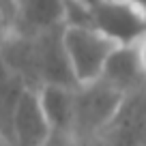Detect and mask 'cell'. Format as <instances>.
<instances>
[{"mask_svg": "<svg viewBox=\"0 0 146 146\" xmlns=\"http://www.w3.org/2000/svg\"><path fill=\"white\" fill-rule=\"evenodd\" d=\"M125 92L108 84L103 78L75 86V118H73V137L92 140L105 127L114 112L118 110Z\"/></svg>", "mask_w": 146, "mask_h": 146, "instance_id": "obj_1", "label": "cell"}, {"mask_svg": "<svg viewBox=\"0 0 146 146\" xmlns=\"http://www.w3.org/2000/svg\"><path fill=\"white\" fill-rule=\"evenodd\" d=\"M62 41L78 84H86L99 78L108 62V56L116 47V43L108 39L103 32H99L95 26L64 24Z\"/></svg>", "mask_w": 146, "mask_h": 146, "instance_id": "obj_2", "label": "cell"}, {"mask_svg": "<svg viewBox=\"0 0 146 146\" xmlns=\"http://www.w3.org/2000/svg\"><path fill=\"white\" fill-rule=\"evenodd\" d=\"M90 7V22L116 45H131L146 32V9L135 0H101Z\"/></svg>", "mask_w": 146, "mask_h": 146, "instance_id": "obj_3", "label": "cell"}, {"mask_svg": "<svg viewBox=\"0 0 146 146\" xmlns=\"http://www.w3.org/2000/svg\"><path fill=\"white\" fill-rule=\"evenodd\" d=\"M92 140L99 146H140L146 142V86L127 92L114 116Z\"/></svg>", "mask_w": 146, "mask_h": 146, "instance_id": "obj_4", "label": "cell"}, {"mask_svg": "<svg viewBox=\"0 0 146 146\" xmlns=\"http://www.w3.org/2000/svg\"><path fill=\"white\" fill-rule=\"evenodd\" d=\"M64 26L50 28L45 32L35 35V54H36V69L41 84H62V86H78V80L73 75L69 64V56L62 41Z\"/></svg>", "mask_w": 146, "mask_h": 146, "instance_id": "obj_5", "label": "cell"}, {"mask_svg": "<svg viewBox=\"0 0 146 146\" xmlns=\"http://www.w3.org/2000/svg\"><path fill=\"white\" fill-rule=\"evenodd\" d=\"M52 140V129L39 103L35 88H24L13 114L9 146H47Z\"/></svg>", "mask_w": 146, "mask_h": 146, "instance_id": "obj_6", "label": "cell"}, {"mask_svg": "<svg viewBox=\"0 0 146 146\" xmlns=\"http://www.w3.org/2000/svg\"><path fill=\"white\" fill-rule=\"evenodd\" d=\"M67 0H19L15 5L9 28L35 36L50 28L64 26Z\"/></svg>", "mask_w": 146, "mask_h": 146, "instance_id": "obj_7", "label": "cell"}, {"mask_svg": "<svg viewBox=\"0 0 146 146\" xmlns=\"http://www.w3.org/2000/svg\"><path fill=\"white\" fill-rule=\"evenodd\" d=\"M39 103L50 123L52 135L73 140V118H75V86L62 84H41Z\"/></svg>", "mask_w": 146, "mask_h": 146, "instance_id": "obj_8", "label": "cell"}, {"mask_svg": "<svg viewBox=\"0 0 146 146\" xmlns=\"http://www.w3.org/2000/svg\"><path fill=\"white\" fill-rule=\"evenodd\" d=\"M99 78H103L108 84H112L125 95L146 86V78L142 73L140 60H137L135 45L133 43L131 45H116L112 54L108 56V62Z\"/></svg>", "mask_w": 146, "mask_h": 146, "instance_id": "obj_9", "label": "cell"}, {"mask_svg": "<svg viewBox=\"0 0 146 146\" xmlns=\"http://www.w3.org/2000/svg\"><path fill=\"white\" fill-rule=\"evenodd\" d=\"M22 80L5 64L0 58V137L9 146L11 142V127H13V114L17 108L19 95L24 90Z\"/></svg>", "mask_w": 146, "mask_h": 146, "instance_id": "obj_10", "label": "cell"}, {"mask_svg": "<svg viewBox=\"0 0 146 146\" xmlns=\"http://www.w3.org/2000/svg\"><path fill=\"white\" fill-rule=\"evenodd\" d=\"M133 45H135V52H137V60H140L142 73H144V78H146V32L133 43Z\"/></svg>", "mask_w": 146, "mask_h": 146, "instance_id": "obj_11", "label": "cell"}, {"mask_svg": "<svg viewBox=\"0 0 146 146\" xmlns=\"http://www.w3.org/2000/svg\"><path fill=\"white\" fill-rule=\"evenodd\" d=\"M62 140H71V137H58V135H52V140L47 142V146H64Z\"/></svg>", "mask_w": 146, "mask_h": 146, "instance_id": "obj_12", "label": "cell"}, {"mask_svg": "<svg viewBox=\"0 0 146 146\" xmlns=\"http://www.w3.org/2000/svg\"><path fill=\"white\" fill-rule=\"evenodd\" d=\"M86 5H95V2H101V0H84Z\"/></svg>", "mask_w": 146, "mask_h": 146, "instance_id": "obj_13", "label": "cell"}, {"mask_svg": "<svg viewBox=\"0 0 146 146\" xmlns=\"http://www.w3.org/2000/svg\"><path fill=\"white\" fill-rule=\"evenodd\" d=\"M135 2H137V5H142V7L146 9V0H135Z\"/></svg>", "mask_w": 146, "mask_h": 146, "instance_id": "obj_14", "label": "cell"}, {"mask_svg": "<svg viewBox=\"0 0 146 146\" xmlns=\"http://www.w3.org/2000/svg\"><path fill=\"white\" fill-rule=\"evenodd\" d=\"M17 2H19V0H13V5H17Z\"/></svg>", "mask_w": 146, "mask_h": 146, "instance_id": "obj_15", "label": "cell"}, {"mask_svg": "<svg viewBox=\"0 0 146 146\" xmlns=\"http://www.w3.org/2000/svg\"><path fill=\"white\" fill-rule=\"evenodd\" d=\"M140 146H146V142H142V144H140Z\"/></svg>", "mask_w": 146, "mask_h": 146, "instance_id": "obj_16", "label": "cell"}]
</instances>
